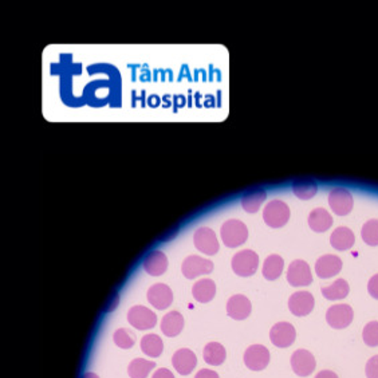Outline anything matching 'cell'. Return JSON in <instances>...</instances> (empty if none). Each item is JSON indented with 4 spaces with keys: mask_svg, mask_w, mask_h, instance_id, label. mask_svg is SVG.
<instances>
[{
    "mask_svg": "<svg viewBox=\"0 0 378 378\" xmlns=\"http://www.w3.org/2000/svg\"><path fill=\"white\" fill-rule=\"evenodd\" d=\"M223 243L228 248H236L245 245L248 239V228L245 223L236 219L227 220L220 229Z\"/></svg>",
    "mask_w": 378,
    "mask_h": 378,
    "instance_id": "6da1fadb",
    "label": "cell"
},
{
    "mask_svg": "<svg viewBox=\"0 0 378 378\" xmlns=\"http://www.w3.org/2000/svg\"><path fill=\"white\" fill-rule=\"evenodd\" d=\"M232 270L239 276H252L259 267V256L251 249H243L234 255L231 262Z\"/></svg>",
    "mask_w": 378,
    "mask_h": 378,
    "instance_id": "7a4b0ae2",
    "label": "cell"
},
{
    "mask_svg": "<svg viewBox=\"0 0 378 378\" xmlns=\"http://www.w3.org/2000/svg\"><path fill=\"white\" fill-rule=\"evenodd\" d=\"M291 212L289 205L282 200H272L268 202L263 211V219L271 228H282L290 220Z\"/></svg>",
    "mask_w": 378,
    "mask_h": 378,
    "instance_id": "3957f363",
    "label": "cell"
},
{
    "mask_svg": "<svg viewBox=\"0 0 378 378\" xmlns=\"http://www.w3.org/2000/svg\"><path fill=\"white\" fill-rule=\"evenodd\" d=\"M287 282L292 287H306L312 283L310 266L301 259L291 262L287 270Z\"/></svg>",
    "mask_w": 378,
    "mask_h": 378,
    "instance_id": "277c9868",
    "label": "cell"
},
{
    "mask_svg": "<svg viewBox=\"0 0 378 378\" xmlns=\"http://www.w3.org/2000/svg\"><path fill=\"white\" fill-rule=\"evenodd\" d=\"M353 318H355L353 309L345 303L334 305L326 312V321L329 326H332L337 330H342L350 326V323L353 322Z\"/></svg>",
    "mask_w": 378,
    "mask_h": 378,
    "instance_id": "5b68a950",
    "label": "cell"
},
{
    "mask_svg": "<svg viewBox=\"0 0 378 378\" xmlns=\"http://www.w3.org/2000/svg\"><path fill=\"white\" fill-rule=\"evenodd\" d=\"M245 366L252 372H261L270 363V352L263 345H251L245 352Z\"/></svg>",
    "mask_w": 378,
    "mask_h": 378,
    "instance_id": "8992f818",
    "label": "cell"
},
{
    "mask_svg": "<svg viewBox=\"0 0 378 378\" xmlns=\"http://www.w3.org/2000/svg\"><path fill=\"white\" fill-rule=\"evenodd\" d=\"M214 270V263L198 255H191L185 258L181 265V272L187 279H195L201 275L209 274Z\"/></svg>",
    "mask_w": 378,
    "mask_h": 378,
    "instance_id": "52a82bcc",
    "label": "cell"
},
{
    "mask_svg": "<svg viewBox=\"0 0 378 378\" xmlns=\"http://www.w3.org/2000/svg\"><path fill=\"white\" fill-rule=\"evenodd\" d=\"M193 243L200 252L205 254V255H209V256L218 254V251L220 248L216 234L208 227H201L195 232Z\"/></svg>",
    "mask_w": 378,
    "mask_h": 378,
    "instance_id": "ba28073f",
    "label": "cell"
},
{
    "mask_svg": "<svg viewBox=\"0 0 378 378\" xmlns=\"http://www.w3.org/2000/svg\"><path fill=\"white\" fill-rule=\"evenodd\" d=\"M329 205L338 216L349 215L353 209V196L345 188H334L329 193Z\"/></svg>",
    "mask_w": 378,
    "mask_h": 378,
    "instance_id": "9c48e42d",
    "label": "cell"
},
{
    "mask_svg": "<svg viewBox=\"0 0 378 378\" xmlns=\"http://www.w3.org/2000/svg\"><path fill=\"white\" fill-rule=\"evenodd\" d=\"M128 321L138 330H149L156 326L157 316L155 312L145 306H133L128 312Z\"/></svg>",
    "mask_w": 378,
    "mask_h": 378,
    "instance_id": "30bf717a",
    "label": "cell"
},
{
    "mask_svg": "<svg viewBox=\"0 0 378 378\" xmlns=\"http://www.w3.org/2000/svg\"><path fill=\"white\" fill-rule=\"evenodd\" d=\"M316 362L315 358L309 350L299 349L295 350L291 356V368L294 373L299 377H309L312 372L315 370Z\"/></svg>",
    "mask_w": 378,
    "mask_h": 378,
    "instance_id": "8fae6325",
    "label": "cell"
},
{
    "mask_svg": "<svg viewBox=\"0 0 378 378\" xmlns=\"http://www.w3.org/2000/svg\"><path fill=\"white\" fill-rule=\"evenodd\" d=\"M295 337H296L295 328L289 322H279L274 325L270 332L271 342L281 349H286L291 346L295 341Z\"/></svg>",
    "mask_w": 378,
    "mask_h": 378,
    "instance_id": "7c38bea8",
    "label": "cell"
},
{
    "mask_svg": "<svg viewBox=\"0 0 378 378\" xmlns=\"http://www.w3.org/2000/svg\"><path fill=\"white\" fill-rule=\"evenodd\" d=\"M315 299L309 291H296L289 299L290 312L296 316H306L314 310Z\"/></svg>",
    "mask_w": 378,
    "mask_h": 378,
    "instance_id": "4fadbf2b",
    "label": "cell"
},
{
    "mask_svg": "<svg viewBox=\"0 0 378 378\" xmlns=\"http://www.w3.org/2000/svg\"><path fill=\"white\" fill-rule=\"evenodd\" d=\"M148 301L157 310L168 309L173 302L172 289L164 283H156L148 290Z\"/></svg>",
    "mask_w": 378,
    "mask_h": 378,
    "instance_id": "5bb4252c",
    "label": "cell"
},
{
    "mask_svg": "<svg viewBox=\"0 0 378 378\" xmlns=\"http://www.w3.org/2000/svg\"><path fill=\"white\" fill-rule=\"evenodd\" d=\"M252 310L249 299L245 295H234L227 302V314L236 321L247 319Z\"/></svg>",
    "mask_w": 378,
    "mask_h": 378,
    "instance_id": "9a60e30c",
    "label": "cell"
},
{
    "mask_svg": "<svg viewBox=\"0 0 378 378\" xmlns=\"http://www.w3.org/2000/svg\"><path fill=\"white\" fill-rule=\"evenodd\" d=\"M342 270V261L337 255H323L315 263V272L322 279L333 278Z\"/></svg>",
    "mask_w": 378,
    "mask_h": 378,
    "instance_id": "2e32d148",
    "label": "cell"
},
{
    "mask_svg": "<svg viewBox=\"0 0 378 378\" xmlns=\"http://www.w3.org/2000/svg\"><path fill=\"white\" fill-rule=\"evenodd\" d=\"M173 368L178 370L181 376H188L193 372L198 365L196 355L189 349H180L172 357Z\"/></svg>",
    "mask_w": 378,
    "mask_h": 378,
    "instance_id": "e0dca14e",
    "label": "cell"
},
{
    "mask_svg": "<svg viewBox=\"0 0 378 378\" xmlns=\"http://www.w3.org/2000/svg\"><path fill=\"white\" fill-rule=\"evenodd\" d=\"M142 266L149 275L160 276V275L165 274V271L168 268V258L162 251H152L144 259Z\"/></svg>",
    "mask_w": 378,
    "mask_h": 378,
    "instance_id": "ac0fdd59",
    "label": "cell"
},
{
    "mask_svg": "<svg viewBox=\"0 0 378 378\" xmlns=\"http://www.w3.org/2000/svg\"><path fill=\"white\" fill-rule=\"evenodd\" d=\"M267 199V192L258 187V188H252V189H248L245 192V195L242 196V207L245 209V212L248 214H256L261 207L263 205V202Z\"/></svg>",
    "mask_w": 378,
    "mask_h": 378,
    "instance_id": "d6986e66",
    "label": "cell"
},
{
    "mask_svg": "<svg viewBox=\"0 0 378 378\" xmlns=\"http://www.w3.org/2000/svg\"><path fill=\"white\" fill-rule=\"evenodd\" d=\"M356 243L355 232L348 227L335 228L330 236V245L337 251H348Z\"/></svg>",
    "mask_w": 378,
    "mask_h": 378,
    "instance_id": "ffe728a7",
    "label": "cell"
},
{
    "mask_svg": "<svg viewBox=\"0 0 378 378\" xmlns=\"http://www.w3.org/2000/svg\"><path fill=\"white\" fill-rule=\"evenodd\" d=\"M291 189L299 200H310L318 192V184L312 178H296L292 181Z\"/></svg>",
    "mask_w": 378,
    "mask_h": 378,
    "instance_id": "44dd1931",
    "label": "cell"
},
{
    "mask_svg": "<svg viewBox=\"0 0 378 378\" xmlns=\"http://www.w3.org/2000/svg\"><path fill=\"white\" fill-rule=\"evenodd\" d=\"M309 225L314 232H326L333 225V218L325 208H315L309 215Z\"/></svg>",
    "mask_w": 378,
    "mask_h": 378,
    "instance_id": "7402d4cb",
    "label": "cell"
},
{
    "mask_svg": "<svg viewBox=\"0 0 378 378\" xmlns=\"http://www.w3.org/2000/svg\"><path fill=\"white\" fill-rule=\"evenodd\" d=\"M184 318L178 312H168L161 321V332L169 338L178 337L182 332Z\"/></svg>",
    "mask_w": 378,
    "mask_h": 378,
    "instance_id": "603a6c76",
    "label": "cell"
},
{
    "mask_svg": "<svg viewBox=\"0 0 378 378\" xmlns=\"http://www.w3.org/2000/svg\"><path fill=\"white\" fill-rule=\"evenodd\" d=\"M192 294L198 302L208 303L216 295V285L212 279H200L193 285Z\"/></svg>",
    "mask_w": 378,
    "mask_h": 378,
    "instance_id": "cb8c5ba5",
    "label": "cell"
},
{
    "mask_svg": "<svg viewBox=\"0 0 378 378\" xmlns=\"http://www.w3.org/2000/svg\"><path fill=\"white\" fill-rule=\"evenodd\" d=\"M283 268H285L283 258L274 254V255H270L266 258L262 272L267 281H276L282 275Z\"/></svg>",
    "mask_w": 378,
    "mask_h": 378,
    "instance_id": "d4e9b609",
    "label": "cell"
},
{
    "mask_svg": "<svg viewBox=\"0 0 378 378\" xmlns=\"http://www.w3.org/2000/svg\"><path fill=\"white\" fill-rule=\"evenodd\" d=\"M202 356H204V361L208 365L219 366V365H222L223 362L225 361L227 353H225V348L223 346L222 343H219V342H209V343L205 345Z\"/></svg>",
    "mask_w": 378,
    "mask_h": 378,
    "instance_id": "484cf974",
    "label": "cell"
},
{
    "mask_svg": "<svg viewBox=\"0 0 378 378\" xmlns=\"http://www.w3.org/2000/svg\"><path fill=\"white\" fill-rule=\"evenodd\" d=\"M349 283L345 279H337L333 285L322 287V295L329 301H341L349 295Z\"/></svg>",
    "mask_w": 378,
    "mask_h": 378,
    "instance_id": "4316f807",
    "label": "cell"
},
{
    "mask_svg": "<svg viewBox=\"0 0 378 378\" xmlns=\"http://www.w3.org/2000/svg\"><path fill=\"white\" fill-rule=\"evenodd\" d=\"M141 350L148 357L157 358L164 350V343L157 334H147L141 339Z\"/></svg>",
    "mask_w": 378,
    "mask_h": 378,
    "instance_id": "83f0119b",
    "label": "cell"
},
{
    "mask_svg": "<svg viewBox=\"0 0 378 378\" xmlns=\"http://www.w3.org/2000/svg\"><path fill=\"white\" fill-rule=\"evenodd\" d=\"M156 368V362L148 361L144 358H135L128 368V373L131 378H147L149 376L151 370Z\"/></svg>",
    "mask_w": 378,
    "mask_h": 378,
    "instance_id": "f1b7e54d",
    "label": "cell"
},
{
    "mask_svg": "<svg viewBox=\"0 0 378 378\" xmlns=\"http://www.w3.org/2000/svg\"><path fill=\"white\" fill-rule=\"evenodd\" d=\"M361 236L362 240L368 245L376 247L378 245V220L372 219L369 222L365 223L362 229H361Z\"/></svg>",
    "mask_w": 378,
    "mask_h": 378,
    "instance_id": "f546056e",
    "label": "cell"
},
{
    "mask_svg": "<svg viewBox=\"0 0 378 378\" xmlns=\"http://www.w3.org/2000/svg\"><path fill=\"white\" fill-rule=\"evenodd\" d=\"M362 339L365 345L369 348H377L378 346V322L372 321L369 322L363 330H362Z\"/></svg>",
    "mask_w": 378,
    "mask_h": 378,
    "instance_id": "4dcf8cb0",
    "label": "cell"
},
{
    "mask_svg": "<svg viewBox=\"0 0 378 378\" xmlns=\"http://www.w3.org/2000/svg\"><path fill=\"white\" fill-rule=\"evenodd\" d=\"M113 338H114V343L121 349H131L133 348L134 342H135L134 334L128 329H118L114 333Z\"/></svg>",
    "mask_w": 378,
    "mask_h": 378,
    "instance_id": "1f68e13d",
    "label": "cell"
},
{
    "mask_svg": "<svg viewBox=\"0 0 378 378\" xmlns=\"http://www.w3.org/2000/svg\"><path fill=\"white\" fill-rule=\"evenodd\" d=\"M366 377L378 378V356L372 357L366 363Z\"/></svg>",
    "mask_w": 378,
    "mask_h": 378,
    "instance_id": "d6a6232c",
    "label": "cell"
},
{
    "mask_svg": "<svg viewBox=\"0 0 378 378\" xmlns=\"http://www.w3.org/2000/svg\"><path fill=\"white\" fill-rule=\"evenodd\" d=\"M368 291L372 298L378 301V274L373 275L368 283Z\"/></svg>",
    "mask_w": 378,
    "mask_h": 378,
    "instance_id": "836d02e7",
    "label": "cell"
},
{
    "mask_svg": "<svg viewBox=\"0 0 378 378\" xmlns=\"http://www.w3.org/2000/svg\"><path fill=\"white\" fill-rule=\"evenodd\" d=\"M195 378H219V375L215 370H209V369H201Z\"/></svg>",
    "mask_w": 378,
    "mask_h": 378,
    "instance_id": "e575fe53",
    "label": "cell"
},
{
    "mask_svg": "<svg viewBox=\"0 0 378 378\" xmlns=\"http://www.w3.org/2000/svg\"><path fill=\"white\" fill-rule=\"evenodd\" d=\"M152 378H175L173 373L165 368H161V369H157Z\"/></svg>",
    "mask_w": 378,
    "mask_h": 378,
    "instance_id": "d590c367",
    "label": "cell"
},
{
    "mask_svg": "<svg viewBox=\"0 0 378 378\" xmlns=\"http://www.w3.org/2000/svg\"><path fill=\"white\" fill-rule=\"evenodd\" d=\"M315 378H339L337 376V373H334L333 370H322L319 372Z\"/></svg>",
    "mask_w": 378,
    "mask_h": 378,
    "instance_id": "8d00e7d4",
    "label": "cell"
},
{
    "mask_svg": "<svg viewBox=\"0 0 378 378\" xmlns=\"http://www.w3.org/2000/svg\"><path fill=\"white\" fill-rule=\"evenodd\" d=\"M82 378H100L97 375H94V373H91V372H89V373H85L84 375V377Z\"/></svg>",
    "mask_w": 378,
    "mask_h": 378,
    "instance_id": "74e56055",
    "label": "cell"
}]
</instances>
